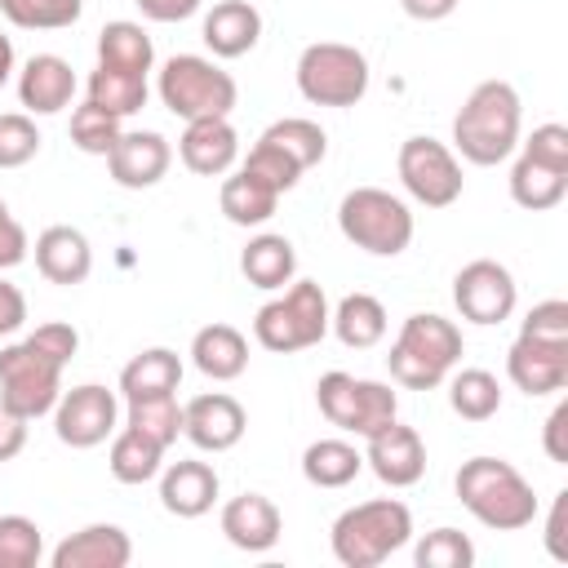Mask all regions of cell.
Returning a JSON list of instances; mask_svg holds the SVG:
<instances>
[{"label":"cell","mask_w":568,"mask_h":568,"mask_svg":"<svg viewBox=\"0 0 568 568\" xmlns=\"http://www.w3.org/2000/svg\"><path fill=\"white\" fill-rule=\"evenodd\" d=\"M244 430H248L244 404L226 390H204L191 404H182V435L200 453H226L244 439Z\"/></svg>","instance_id":"17"},{"label":"cell","mask_w":568,"mask_h":568,"mask_svg":"<svg viewBox=\"0 0 568 568\" xmlns=\"http://www.w3.org/2000/svg\"><path fill=\"white\" fill-rule=\"evenodd\" d=\"M217 204H222V217L231 226H266L280 209V191L266 186L262 178L235 169L231 178H222V191H217Z\"/></svg>","instance_id":"28"},{"label":"cell","mask_w":568,"mask_h":568,"mask_svg":"<svg viewBox=\"0 0 568 568\" xmlns=\"http://www.w3.org/2000/svg\"><path fill=\"white\" fill-rule=\"evenodd\" d=\"M453 493L493 532H519L537 519V493L506 457L462 462V470L453 475Z\"/></svg>","instance_id":"2"},{"label":"cell","mask_w":568,"mask_h":568,"mask_svg":"<svg viewBox=\"0 0 568 568\" xmlns=\"http://www.w3.org/2000/svg\"><path fill=\"white\" fill-rule=\"evenodd\" d=\"M448 382V408L466 422H488L501 408V382L488 368H457L444 377Z\"/></svg>","instance_id":"35"},{"label":"cell","mask_w":568,"mask_h":568,"mask_svg":"<svg viewBox=\"0 0 568 568\" xmlns=\"http://www.w3.org/2000/svg\"><path fill=\"white\" fill-rule=\"evenodd\" d=\"M515 302H519V284L510 266H501L497 257H475L453 275V306L470 324L493 328L515 315Z\"/></svg>","instance_id":"12"},{"label":"cell","mask_w":568,"mask_h":568,"mask_svg":"<svg viewBox=\"0 0 568 568\" xmlns=\"http://www.w3.org/2000/svg\"><path fill=\"white\" fill-rule=\"evenodd\" d=\"M240 169H244V173H253V178H262V182H266V186H275L280 195H284V191H293V186L302 182V169H297L280 146L262 142V138L248 146V155H244V164H240Z\"/></svg>","instance_id":"43"},{"label":"cell","mask_w":568,"mask_h":568,"mask_svg":"<svg viewBox=\"0 0 568 568\" xmlns=\"http://www.w3.org/2000/svg\"><path fill=\"white\" fill-rule=\"evenodd\" d=\"M364 466L386 484V488H413L426 475V444L413 426H404L399 417L386 422L382 430H373L364 439Z\"/></svg>","instance_id":"14"},{"label":"cell","mask_w":568,"mask_h":568,"mask_svg":"<svg viewBox=\"0 0 568 568\" xmlns=\"http://www.w3.org/2000/svg\"><path fill=\"white\" fill-rule=\"evenodd\" d=\"M106 470H111L120 484H129V488H138V484H151V479L164 470V448H160L155 439H146L142 430H133V426H120V430L111 435Z\"/></svg>","instance_id":"31"},{"label":"cell","mask_w":568,"mask_h":568,"mask_svg":"<svg viewBox=\"0 0 568 568\" xmlns=\"http://www.w3.org/2000/svg\"><path fill=\"white\" fill-rule=\"evenodd\" d=\"M22 324H27V297H22V288H18V284L0 280V342H4V337H13Z\"/></svg>","instance_id":"50"},{"label":"cell","mask_w":568,"mask_h":568,"mask_svg":"<svg viewBox=\"0 0 568 568\" xmlns=\"http://www.w3.org/2000/svg\"><path fill=\"white\" fill-rule=\"evenodd\" d=\"M13 67H18V58H13V40L0 31V89L13 80Z\"/></svg>","instance_id":"54"},{"label":"cell","mask_w":568,"mask_h":568,"mask_svg":"<svg viewBox=\"0 0 568 568\" xmlns=\"http://www.w3.org/2000/svg\"><path fill=\"white\" fill-rule=\"evenodd\" d=\"M27 253H31V240H27V226L9 213V204L0 200V271H9V266H18V262H27Z\"/></svg>","instance_id":"48"},{"label":"cell","mask_w":568,"mask_h":568,"mask_svg":"<svg viewBox=\"0 0 568 568\" xmlns=\"http://www.w3.org/2000/svg\"><path fill=\"white\" fill-rule=\"evenodd\" d=\"M98 62L102 67H120V71H138L146 75L155 67V44L151 36L142 31V22H129V18H115L98 31Z\"/></svg>","instance_id":"33"},{"label":"cell","mask_w":568,"mask_h":568,"mask_svg":"<svg viewBox=\"0 0 568 568\" xmlns=\"http://www.w3.org/2000/svg\"><path fill=\"white\" fill-rule=\"evenodd\" d=\"M262 142L280 146L302 173L315 169V164L328 155V133H324L315 120H306V115H284V120L266 124V129H262Z\"/></svg>","instance_id":"36"},{"label":"cell","mask_w":568,"mask_h":568,"mask_svg":"<svg viewBox=\"0 0 568 568\" xmlns=\"http://www.w3.org/2000/svg\"><path fill=\"white\" fill-rule=\"evenodd\" d=\"M84 93H89V102L93 106H102V111H111V115H138L142 106H146V75H138V71H120V67H93L89 71V80H84Z\"/></svg>","instance_id":"34"},{"label":"cell","mask_w":568,"mask_h":568,"mask_svg":"<svg viewBox=\"0 0 568 568\" xmlns=\"http://www.w3.org/2000/svg\"><path fill=\"white\" fill-rule=\"evenodd\" d=\"M519 124H524V106H519L515 84H506V80H479L466 93V102L457 106V115H453V151L466 164L493 169V164H501V160L515 155Z\"/></svg>","instance_id":"1"},{"label":"cell","mask_w":568,"mask_h":568,"mask_svg":"<svg viewBox=\"0 0 568 568\" xmlns=\"http://www.w3.org/2000/svg\"><path fill=\"white\" fill-rule=\"evenodd\" d=\"M124 426L142 430L146 439H155L160 448H173L182 435V404L178 395H142V399H124Z\"/></svg>","instance_id":"37"},{"label":"cell","mask_w":568,"mask_h":568,"mask_svg":"<svg viewBox=\"0 0 568 568\" xmlns=\"http://www.w3.org/2000/svg\"><path fill=\"white\" fill-rule=\"evenodd\" d=\"M133 4L151 22H182V18H191L200 9V0H133Z\"/></svg>","instance_id":"52"},{"label":"cell","mask_w":568,"mask_h":568,"mask_svg":"<svg viewBox=\"0 0 568 568\" xmlns=\"http://www.w3.org/2000/svg\"><path fill=\"white\" fill-rule=\"evenodd\" d=\"M462 346L466 342L453 320H444L435 311H417L399 324V333L390 342V355H386L390 382H399L404 390H435L457 368Z\"/></svg>","instance_id":"3"},{"label":"cell","mask_w":568,"mask_h":568,"mask_svg":"<svg viewBox=\"0 0 568 568\" xmlns=\"http://www.w3.org/2000/svg\"><path fill=\"white\" fill-rule=\"evenodd\" d=\"M191 364L209 382H235L248 368V337L235 324H204L191 337Z\"/></svg>","instance_id":"26"},{"label":"cell","mask_w":568,"mask_h":568,"mask_svg":"<svg viewBox=\"0 0 568 568\" xmlns=\"http://www.w3.org/2000/svg\"><path fill=\"white\" fill-rule=\"evenodd\" d=\"M169 164H173V146L155 129H124L120 142L106 151V173L124 191H146L164 182Z\"/></svg>","instance_id":"15"},{"label":"cell","mask_w":568,"mask_h":568,"mask_svg":"<svg viewBox=\"0 0 568 568\" xmlns=\"http://www.w3.org/2000/svg\"><path fill=\"white\" fill-rule=\"evenodd\" d=\"M462 0H399V9L413 18V22H444Z\"/></svg>","instance_id":"53"},{"label":"cell","mask_w":568,"mask_h":568,"mask_svg":"<svg viewBox=\"0 0 568 568\" xmlns=\"http://www.w3.org/2000/svg\"><path fill=\"white\" fill-rule=\"evenodd\" d=\"M297 93L311 102V106H359L364 93H368V58L355 49V44H342V40H315L297 53Z\"/></svg>","instance_id":"8"},{"label":"cell","mask_w":568,"mask_h":568,"mask_svg":"<svg viewBox=\"0 0 568 568\" xmlns=\"http://www.w3.org/2000/svg\"><path fill=\"white\" fill-rule=\"evenodd\" d=\"M62 399V364L36 351L27 337L0 346V404L36 422Z\"/></svg>","instance_id":"10"},{"label":"cell","mask_w":568,"mask_h":568,"mask_svg":"<svg viewBox=\"0 0 568 568\" xmlns=\"http://www.w3.org/2000/svg\"><path fill=\"white\" fill-rule=\"evenodd\" d=\"M413 541V510L399 497H373L333 519L328 546L342 568H377Z\"/></svg>","instance_id":"4"},{"label":"cell","mask_w":568,"mask_h":568,"mask_svg":"<svg viewBox=\"0 0 568 568\" xmlns=\"http://www.w3.org/2000/svg\"><path fill=\"white\" fill-rule=\"evenodd\" d=\"M395 173L404 182V191L426 204V209H448L462 200V160L448 142L439 138H426V133H413L399 142V155H395Z\"/></svg>","instance_id":"11"},{"label":"cell","mask_w":568,"mask_h":568,"mask_svg":"<svg viewBox=\"0 0 568 568\" xmlns=\"http://www.w3.org/2000/svg\"><path fill=\"white\" fill-rule=\"evenodd\" d=\"M337 231L373 257H399L413 244L417 226H413V209L399 195L382 186H355L337 204Z\"/></svg>","instance_id":"7"},{"label":"cell","mask_w":568,"mask_h":568,"mask_svg":"<svg viewBox=\"0 0 568 568\" xmlns=\"http://www.w3.org/2000/svg\"><path fill=\"white\" fill-rule=\"evenodd\" d=\"M44 559V532L27 515H0V568H36Z\"/></svg>","instance_id":"39"},{"label":"cell","mask_w":568,"mask_h":568,"mask_svg":"<svg viewBox=\"0 0 568 568\" xmlns=\"http://www.w3.org/2000/svg\"><path fill=\"white\" fill-rule=\"evenodd\" d=\"M506 377L515 382V390H524L532 399L559 395L568 386V342H546V337L519 333L506 351Z\"/></svg>","instance_id":"16"},{"label":"cell","mask_w":568,"mask_h":568,"mask_svg":"<svg viewBox=\"0 0 568 568\" xmlns=\"http://www.w3.org/2000/svg\"><path fill=\"white\" fill-rule=\"evenodd\" d=\"M541 546H546V555H550V559L568 564V488H559V493H555V501H550Z\"/></svg>","instance_id":"47"},{"label":"cell","mask_w":568,"mask_h":568,"mask_svg":"<svg viewBox=\"0 0 568 568\" xmlns=\"http://www.w3.org/2000/svg\"><path fill=\"white\" fill-rule=\"evenodd\" d=\"M120 430V399L115 390L84 382L62 390V399L53 404V435L67 448H98Z\"/></svg>","instance_id":"13"},{"label":"cell","mask_w":568,"mask_h":568,"mask_svg":"<svg viewBox=\"0 0 568 568\" xmlns=\"http://www.w3.org/2000/svg\"><path fill=\"white\" fill-rule=\"evenodd\" d=\"M315 404L328 426H337L342 435H359V439H368L373 430H382L386 422L399 417V395L386 382L355 377L342 368H333L315 382Z\"/></svg>","instance_id":"9"},{"label":"cell","mask_w":568,"mask_h":568,"mask_svg":"<svg viewBox=\"0 0 568 568\" xmlns=\"http://www.w3.org/2000/svg\"><path fill=\"white\" fill-rule=\"evenodd\" d=\"M328 328L342 346L351 351H368L386 337L390 320H386V306L373 297V293H346L333 311H328Z\"/></svg>","instance_id":"27"},{"label":"cell","mask_w":568,"mask_h":568,"mask_svg":"<svg viewBox=\"0 0 568 568\" xmlns=\"http://www.w3.org/2000/svg\"><path fill=\"white\" fill-rule=\"evenodd\" d=\"M120 115H111V111H102V106H93L89 98L71 111V142L84 151V155H102L106 160V151L120 142Z\"/></svg>","instance_id":"40"},{"label":"cell","mask_w":568,"mask_h":568,"mask_svg":"<svg viewBox=\"0 0 568 568\" xmlns=\"http://www.w3.org/2000/svg\"><path fill=\"white\" fill-rule=\"evenodd\" d=\"M217 524H222V537L235 550H244V555H266L280 541V532H284V515H280V506L266 493H240V497H231L222 506Z\"/></svg>","instance_id":"19"},{"label":"cell","mask_w":568,"mask_h":568,"mask_svg":"<svg viewBox=\"0 0 568 568\" xmlns=\"http://www.w3.org/2000/svg\"><path fill=\"white\" fill-rule=\"evenodd\" d=\"M328 337V297L315 280H293L253 315V342L271 355H293Z\"/></svg>","instance_id":"6"},{"label":"cell","mask_w":568,"mask_h":568,"mask_svg":"<svg viewBox=\"0 0 568 568\" xmlns=\"http://www.w3.org/2000/svg\"><path fill=\"white\" fill-rule=\"evenodd\" d=\"M519 333H528V337H546V342H568V302H564V297H546V302H537V306L524 315Z\"/></svg>","instance_id":"45"},{"label":"cell","mask_w":568,"mask_h":568,"mask_svg":"<svg viewBox=\"0 0 568 568\" xmlns=\"http://www.w3.org/2000/svg\"><path fill=\"white\" fill-rule=\"evenodd\" d=\"M359 470H364V453L342 435L315 439L302 453V479L315 484V488H346Z\"/></svg>","instance_id":"30"},{"label":"cell","mask_w":568,"mask_h":568,"mask_svg":"<svg viewBox=\"0 0 568 568\" xmlns=\"http://www.w3.org/2000/svg\"><path fill=\"white\" fill-rule=\"evenodd\" d=\"M541 448L555 466H568V399H559L541 426Z\"/></svg>","instance_id":"49"},{"label":"cell","mask_w":568,"mask_h":568,"mask_svg":"<svg viewBox=\"0 0 568 568\" xmlns=\"http://www.w3.org/2000/svg\"><path fill=\"white\" fill-rule=\"evenodd\" d=\"M200 40L213 58H244L262 40V13L248 0H217L200 22Z\"/></svg>","instance_id":"23"},{"label":"cell","mask_w":568,"mask_h":568,"mask_svg":"<svg viewBox=\"0 0 568 568\" xmlns=\"http://www.w3.org/2000/svg\"><path fill=\"white\" fill-rule=\"evenodd\" d=\"M240 275L262 288V293H275L284 284L297 280V253H293V240L288 235H275V231H262L253 235L244 248H240Z\"/></svg>","instance_id":"25"},{"label":"cell","mask_w":568,"mask_h":568,"mask_svg":"<svg viewBox=\"0 0 568 568\" xmlns=\"http://www.w3.org/2000/svg\"><path fill=\"white\" fill-rule=\"evenodd\" d=\"M27 342L36 346V351H44L49 359H58L62 368L75 359V351H80V333L71 328V324H62V320H49V324H36L31 333H27Z\"/></svg>","instance_id":"46"},{"label":"cell","mask_w":568,"mask_h":568,"mask_svg":"<svg viewBox=\"0 0 568 568\" xmlns=\"http://www.w3.org/2000/svg\"><path fill=\"white\" fill-rule=\"evenodd\" d=\"M27 426H31L27 417H18L13 408L0 404V466L13 462V457L27 448Z\"/></svg>","instance_id":"51"},{"label":"cell","mask_w":568,"mask_h":568,"mask_svg":"<svg viewBox=\"0 0 568 568\" xmlns=\"http://www.w3.org/2000/svg\"><path fill=\"white\" fill-rule=\"evenodd\" d=\"M413 564L417 568H470L475 564V541L462 528H430L413 546Z\"/></svg>","instance_id":"41"},{"label":"cell","mask_w":568,"mask_h":568,"mask_svg":"<svg viewBox=\"0 0 568 568\" xmlns=\"http://www.w3.org/2000/svg\"><path fill=\"white\" fill-rule=\"evenodd\" d=\"M564 195H568V173L564 169H550V164H541V160H532V155L519 151V160L510 164V200L519 209H528V213H546Z\"/></svg>","instance_id":"32"},{"label":"cell","mask_w":568,"mask_h":568,"mask_svg":"<svg viewBox=\"0 0 568 568\" xmlns=\"http://www.w3.org/2000/svg\"><path fill=\"white\" fill-rule=\"evenodd\" d=\"M75 71L67 58L58 53H31L18 71V102L27 106V115H58L71 106L75 98Z\"/></svg>","instance_id":"20"},{"label":"cell","mask_w":568,"mask_h":568,"mask_svg":"<svg viewBox=\"0 0 568 568\" xmlns=\"http://www.w3.org/2000/svg\"><path fill=\"white\" fill-rule=\"evenodd\" d=\"M36 271L49 280V284H84L89 271H93V248H89V235L75 231V226H44L36 235Z\"/></svg>","instance_id":"24"},{"label":"cell","mask_w":568,"mask_h":568,"mask_svg":"<svg viewBox=\"0 0 568 568\" xmlns=\"http://www.w3.org/2000/svg\"><path fill=\"white\" fill-rule=\"evenodd\" d=\"M133 559V541L120 524H84L49 550V568H124Z\"/></svg>","instance_id":"22"},{"label":"cell","mask_w":568,"mask_h":568,"mask_svg":"<svg viewBox=\"0 0 568 568\" xmlns=\"http://www.w3.org/2000/svg\"><path fill=\"white\" fill-rule=\"evenodd\" d=\"M0 13L22 31H67L80 22L84 0H0Z\"/></svg>","instance_id":"38"},{"label":"cell","mask_w":568,"mask_h":568,"mask_svg":"<svg viewBox=\"0 0 568 568\" xmlns=\"http://www.w3.org/2000/svg\"><path fill=\"white\" fill-rule=\"evenodd\" d=\"M217 493H222V479L200 457H182V462H173V466L160 470V506L169 515H178V519L209 515L213 501H217Z\"/></svg>","instance_id":"21"},{"label":"cell","mask_w":568,"mask_h":568,"mask_svg":"<svg viewBox=\"0 0 568 568\" xmlns=\"http://www.w3.org/2000/svg\"><path fill=\"white\" fill-rule=\"evenodd\" d=\"M178 155L191 173L200 178H222L235 169L240 160V133L231 124V115H204V120H186L182 138H178Z\"/></svg>","instance_id":"18"},{"label":"cell","mask_w":568,"mask_h":568,"mask_svg":"<svg viewBox=\"0 0 568 568\" xmlns=\"http://www.w3.org/2000/svg\"><path fill=\"white\" fill-rule=\"evenodd\" d=\"M515 151H524V155H532V160H541V164L568 173V129L555 124V120H550V124H537Z\"/></svg>","instance_id":"44"},{"label":"cell","mask_w":568,"mask_h":568,"mask_svg":"<svg viewBox=\"0 0 568 568\" xmlns=\"http://www.w3.org/2000/svg\"><path fill=\"white\" fill-rule=\"evenodd\" d=\"M40 155V129L36 115L27 111H4L0 115V169H22Z\"/></svg>","instance_id":"42"},{"label":"cell","mask_w":568,"mask_h":568,"mask_svg":"<svg viewBox=\"0 0 568 568\" xmlns=\"http://www.w3.org/2000/svg\"><path fill=\"white\" fill-rule=\"evenodd\" d=\"M155 93H160L164 111L178 115L182 124H186V120H204V115H231L235 102H240L235 75L222 71V67H217L213 58H204V53H173V58L160 67Z\"/></svg>","instance_id":"5"},{"label":"cell","mask_w":568,"mask_h":568,"mask_svg":"<svg viewBox=\"0 0 568 568\" xmlns=\"http://www.w3.org/2000/svg\"><path fill=\"white\" fill-rule=\"evenodd\" d=\"M182 386V359L169 346H146L120 368V395L142 399V395H173Z\"/></svg>","instance_id":"29"}]
</instances>
